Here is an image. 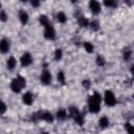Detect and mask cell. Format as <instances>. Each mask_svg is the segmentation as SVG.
<instances>
[{"label": "cell", "instance_id": "obj_1", "mask_svg": "<svg viewBox=\"0 0 134 134\" xmlns=\"http://www.w3.org/2000/svg\"><path fill=\"white\" fill-rule=\"evenodd\" d=\"M100 104H102V96L97 92H94L92 95L89 96V98H88V108H89L90 112L97 113L100 109Z\"/></svg>", "mask_w": 134, "mask_h": 134}, {"label": "cell", "instance_id": "obj_2", "mask_svg": "<svg viewBox=\"0 0 134 134\" xmlns=\"http://www.w3.org/2000/svg\"><path fill=\"white\" fill-rule=\"evenodd\" d=\"M26 86V80L22 75H17L10 83V89L15 93H19Z\"/></svg>", "mask_w": 134, "mask_h": 134}, {"label": "cell", "instance_id": "obj_3", "mask_svg": "<svg viewBox=\"0 0 134 134\" xmlns=\"http://www.w3.org/2000/svg\"><path fill=\"white\" fill-rule=\"evenodd\" d=\"M104 100H105L106 105H107V106H109V107H113V106H115V104H116L115 96H114L113 92H112V91H110V90H107V91L105 92Z\"/></svg>", "mask_w": 134, "mask_h": 134}, {"label": "cell", "instance_id": "obj_4", "mask_svg": "<svg viewBox=\"0 0 134 134\" xmlns=\"http://www.w3.org/2000/svg\"><path fill=\"white\" fill-rule=\"evenodd\" d=\"M20 62H21V65L23 67H26V66H29L31 63H32V57L29 52H25L22 54V57L20 58Z\"/></svg>", "mask_w": 134, "mask_h": 134}, {"label": "cell", "instance_id": "obj_5", "mask_svg": "<svg viewBox=\"0 0 134 134\" xmlns=\"http://www.w3.org/2000/svg\"><path fill=\"white\" fill-rule=\"evenodd\" d=\"M51 80H52V76H51V73H50L48 70L42 71V73H41V75H40V81H41L42 84L48 85V84H50Z\"/></svg>", "mask_w": 134, "mask_h": 134}, {"label": "cell", "instance_id": "obj_6", "mask_svg": "<svg viewBox=\"0 0 134 134\" xmlns=\"http://www.w3.org/2000/svg\"><path fill=\"white\" fill-rule=\"evenodd\" d=\"M44 37L47 40H53L55 38V30L51 25H48L44 29Z\"/></svg>", "mask_w": 134, "mask_h": 134}, {"label": "cell", "instance_id": "obj_7", "mask_svg": "<svg viewBox=\"0 0 134 134\" xmlns=\"http://www.w3.org/2000/svg\"><path fill=\"white\" fill-rule=\"evenodd\" d=\"M22 102L24 105H27V106H30L32 103H34V95L30 91H27L23 94L22 96Z\"/></svg>", "mask_w": 134, "mask_h": 134}, {"label": "cell", "instance_id": "obj_8", "mask_svg": "<svg viewBox=\"0 0 134 134\" xmlns=\"http://www.w3.org/2000/svg\"><path fill=\"white\" fill-rule=\"evenodd\" d=\"M89 8L92 12V14L97 15L100 12V4H99V2H97L95 0H91L89 2Z\"/></svg>", "mask_w": 134, "mask_h": 134}, {"label": "cell", "instance_id": "obj_9", "mask_svg": "<svg viewBox=\"0 0 134 134\" xmlns=\"http://www.w3.org/2000/svg\"><path fill=\"white\" fill-rule=\"evenodd\" d=\"M9 47H10V44L8 40L6 39L0 40V52L1 53H6L9 50Z\"/></svg>", "mask_w": 134, "mask_h": 134}, {"label": "cell", "instance_id": "obj_10", "mask_svg": "<svg viewBox=\"0 0 134 134\" xmlns=\"http://www.w3.org/2000/svg\"><path fill=\"white\" fill-rule=\"evenodd\" d=\"M39 119H42L46 122H52L53 121V116L50 112H41L39 114Z\"/></svg>", "mask_w": 134, "mask_h": 134}, {"label": "cell", "instance_id": "obj_11", "mask_svg": "<svg viewBox=\"0 0 134 134\" xmlns=\"http://www.w3.org/2000/svg\"><path fill=\"white\" fill-rule=\"evenodd\" d=\"M19 19H20V22L23 24V25H25V24H27V22H28V14L25 12V10H20L19 12Z\"/></svg>", "mask_w": 134, "mask_h": 134}, {"label": "cell", "instance_id": "obj_12", "mask_svg": "<svg viewBox=\"0 0 134 134\" xmlns=\"http://www.w3.org/2000/svg\"><path fill=\"white\" fill-rule=\"evenodd\" d=\"M16 65H17V61H16V59H15L14 57H9L8 60L6 61V67H7V69L13 70V69L16 67Z\"/></svg>", "mask_w": 134, "mask_h": 134}, {"label": "cell", "instance_id": "obj_13", "mask_svg": "<svg viewBox=\"0 0 134 134\" xmlns=\"http://www.w3.org/2000/svg\"><path fill=\"white\" fill-rule=\"evenodd\" d=\"M109 124H110V121H109V118L107 117V116H102L100 118H99V120H98V125H99V127L100 128H107L108 126H109Z\"/></svg>", "mask_w": 134, "mask_h": 134}, {"label": "cell", "instance_id": "obj_14", "mask_svg": "<svg viewBox=\"0 0 134 134\" xmlns=\"http://www.w3.org/2000/svg\"><path fill=\"white\" fill-rule=\"evenodd\" d=\"M66 117H67V111L65 109H63V108L59 109V111L57 112V118L59 120H64Z\"/></svg>", "mask_w": 134, "mask_h": 134}, {"label": "cell", "instance_id": "obj_15", "mask_svg": "<svg viewBox=\"0 0 134 134\" xmlns=\"http://www.w3.org/2000/svg\"><path fill=\"white\" fill-rule=\"evenodd\" d=\"M39 21H40L41 25H43L44 27H46V26L50 25V23H49V19H48V17H47V16H45V15H41V16H40V18H39Z\"/></svg>", "mask_w": 134, "mask_h": 134}, {"label": "cell", "instance_id": "obj_16", "mask_svg": "<svg viewBox=\"0 0 134 134\" xmlns=\"http://www.w3.org/2000/svg\"><path fill=\"white\" fill-rule=\"evenodd\" d=\"M77 23H79V25L81 27H87V26H89V21L85 17H80L79 20H77Z\"/></svg>", "mask_w": 134, "mask_h": 134}, {"label": "cell", "instance_id": "obj_17", "mask_svg": "<svg viewBox=\"0 0 134 134\" xmlns=\"http://www.w3.org/2000/svg\"><path fill=\"white\" fill-rule=\"evenodd\" d=\"M57 20L60 22V23H65L67 21V17L66 15L63 13V12H60L57 14Z\"/></svg>", "mask_w": 134, "mask_h": 134}, {"label": "cell", "instance_id": "obj_18", "mask_svg": "<svg viewBox=\"0 0 134 134\" xmlns=\"http://www.w3.org/2000/svg\"><path fill=\"white\" fill-rule=\"evenodd\" d=\"M84 48H85V50H86L88 53H92L93 50H94V46H93L90 42H85V43H84Z\"/></svg>", "mask_w": 134, "mask_h": 134}, {"label": "cell", "instance_id": "obj_19", "mask_svg": "<svg viewBox=\"0 0 134 134\" xmlns=\"http://www.w3.org/2000/svg\"><path fill=\"white\" fill-rule=\"evenodd\" d=\"M72 118H73V119H74V121H75L77 125H80V126H82V125L84 124V117H83V115H82L81 113L76 114V115H75V116H73Z\"/></svg>", "mask_w": 134, "mask_h": 134}, {"label": "cell", "instance_id": "obj_20", "mask_svg": "<svg viewBox=\"0 0 134 134\" xmlns=\"http://www.w3.org/2000/svg\"><path fill=\"white\" fill-rule=\"evenodd\" d=\"M62 58H63V51H62V49H55V51H54V59L57 60V61H60V60H62Z\"/></svg>", "mask_w": 134, "mask_h": 134}, {"label": "cell", "instance_id": "obj_21", "mask_svg": "<svg viewBox=\"0 0 134 134\" xmlns=\"http://www.w3.org/2000/svg\"><path fill=\"white\" fill-rule=\"evenodd\" d=\"M58 81L61 83V84H65V81H66V77H65V74H64V72L63 71H60L59 73H58Z\"/></svg>", "mask_w": 134, "mask_h": 134}, {"label": "cell", "instance_id": "obj_22", "mask_svg": "<svg viewBox=\"0 0 134 134\" xmlns=\"http://www.w3.org/2000/svg\"><path fill=\"white\" fill-rule=\"evenodd\" d=\"M125 128H126L128 134H134V127L130 122H126L125 124Z\"/></svg>", "mask_w": 134, "mask_h": 134}, {"label": "cell", "instance_id": "obj_23", "mask_svg": "<svg viewBox=\"0 0 134 134\" xmlns=\"http://www.w3.org/2000/svg\"><path fill=\"white\" fill-rule=\"evenodd\" d=\"M89 26H90L91 30H93V31H96L99 28V25H98V22L97 21H92L91 23H89Z\"/></svg>", "mask_w": 134, "mask_h": 134}, {"label": "cell", "instance_id": "obj_24", "mask_svg": "<svg viewBox=\"0 0 134 134\" xmlns=\"http://www.w3.org/2000/svg\"><path fill=\"white\" fill-rule=\"evenodd\" d=\"M105 63H106V60H105V58L103 57V55H97V58H96V64L98 65V66H104L105 65Z\"/></svg>", "mask_w": 134, "mask_h": 134}, {"label": "cell", "instance_id": "obj_25", "mask_svg": "<svg viewBox=\"0 0 134 134\" xmlns=\"http://www.w3.org/2000/svg\"><path fill=\"white\" fill-rule=\"evenodd\" d=\"M6 112V105L4 104L3 100L0 99V114H4Z\"/></svg>", "mask_w": 134, "mask_h": 134}, {"label": "cell", "instance_id": "obj_26", "mask_svg": "<svg viewBox=\"0 0 134 134\" xmlns=\"http://www.w3.org/2000/svg\"><path fill=\"white\" fill-rule=\"evenodd\" d=\"M0 21H2V22L7 21V15L4 10H0Z\"/></svg>", "mask_w": 134, "mask_h": 134}, {"label": "cell", "instance_id": "obj_27", "mask_svg": "<svg viewBox=\"0 0 134 134\" xmlns=\"http://www.w3.org/2000/svg\"><path fill=\"white\" fill-rule=\"evenodd\" d=\"M104 4L106 5V6H108V7H113V6H115V2L114 1H112V0H106V1H104Z\"/></svg>", "mask_w": 134, "mask_h": 134}, {"label": "cell", "instance_id": "obj_28", "mask_svg": "<svg viewBox=\"0 0 134 134\" xmlns=\"http://www.w3.org/2000/svg\"><path fill=\"white\" fill-rule=\"evenodd\" d=\"M131 54H132V51H131V50H126L125 53H124V59H125L126 61H128V60L130 59Z\"/></svg>", "mask_w": 134, "mask_h": 134}, {"label": "cell", "instance_id": "obj_29", "mask_svg": "<svg viewBox=\"0 0 134 134\" xmlns=\"http://www.w3.org/2000/svg\"><path fill=\"white\" fill-rule=\"evenodd\" d=\"M83 86L86 87V88H89V86H90V82H89V81H83Z\"/></svg>", "mask_w": 134, "mask_h": 134}, {"label": "cell", "instance_id": "obj_30", "mask_svg": "<svg viewBox=\"0 0 134 134\" xmlns=\"http://www.w3.org/2000/svg\"><path fill=\"white\" fill-rule=\"evenodd\" d=\"M31 5L35 6V7H38L40 5V2L39 1H31Z\"/></svg>", "mask_w": 134, "mask_h": 134}, {"label": "cell", "instance_id": "obj_31", "mask_svg": "<svg viewBox=\"0 0 134 134\" xmlns=\"http://www.w3.org/2000/svg\"><path fill=\"white\" fill-rule=\"evenodd\" d=\"M41 134H48V133H46V132H44V133H41Z\"/></svg>", "mask_w": 134, "mask_h": 134}, {"label": "cell", "instance_id": "obj_32", "mask_svg": "<svg viewBox=\"0 0 134 134\" xmlns=\"http://www.w3.org/2000/svg\"><path fill=\"white\" fill-rule=\"evenodd\" d=\"M0 8H1V3H0Z\"/></svg>", "mask_w": 134, "mask_h": 134}]
</instances>
